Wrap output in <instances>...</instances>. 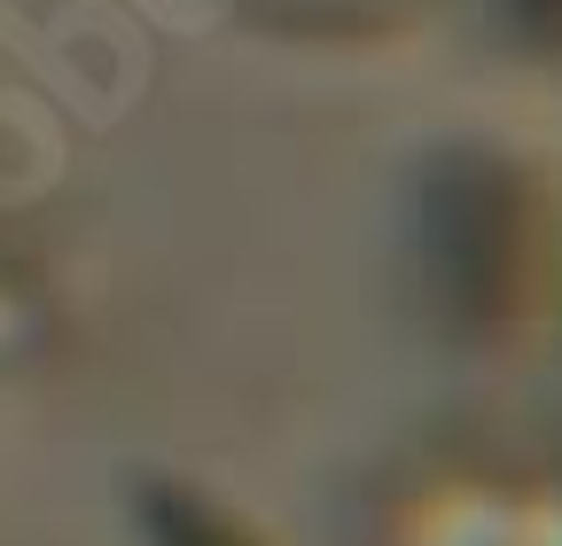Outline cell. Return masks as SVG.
I'll list each match as a JSON object with an SVG mask.
<instances>
[{
    "mask_svg": "<svg viewBox=\"0 0 562 546\" xmlns=\"http://www.w3.org/2000/svg\"><path fill=\"white\" fill-rule=\"evenodd\" d=\"M149 508H157L149 523H157V538H165V546H235L211 515H195V508H180V500H149Z\"/></svg>",
    "mask_w": 562,
    "mask_h": 546,
    "instance_id": "6da1fadb",
    "label": "cell"
}]
</instances>
